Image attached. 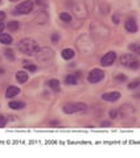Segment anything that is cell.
<instances>
[{"label":"cell","mask_w":140,"mask_h":158,"mask_svg":"<svg viewBox=\"0 0 140 158\" xmlns=\"http://www.w3.org/2000/svg\"><path fill=\"white\" fill-rule=\"evenodd\" d=\"M101 127H103V128H108V127H111V124H110L108 121H103L102 124H101Z\"/></svg>","instance_id":"obj_29"},{"label":"cell","mask_w":140,"mask_h":158,"mask_svg":"<svg viewBox=\"0 0 140 158\" xmlns=\"http://www.w3.org/2000/svg\"><path fill=\"white\" fill-rule=\"evenodd\" d=\"M53 50L49 48H40L37 50V59L40 62H46L53 58Z\"/></svg>","instance_id":"obj_5"},{"label":"cell","mask_w":140,"mask_h":158,"mask_svg":"<svg viewBox=\"0 0 140 158\" xmlns=\"http://www.w3.org/2000/svg\"><path fill=\"white\" fill-rule=\"evenodd\" d=\"M76 77H77V78H79V77H82V74L78 71V73H76Z\"/></svg>","instance_id":"obj_31"},{"label":"cell","mask_w":140,"mask_h":158,"mask_svg":"<svg viewBox=\"0 0 140 158\" xmlns=\"http://www.w3.org/2000/svg\"><path fill=\"white\" fill-rule=\"evenodd\" d=\"M15 78H16V81L19 82V83H25V82H28V79H29V74L28 73H25V71H17L16 73V75H15Z\"/></svg>","instance_id":"obj_11"},{"label":"cell","mask_w":140,"mask_h":158,"mask_svg":"<svg viewBox=\"0 0 140 158\" xmlns=\"http://www.w3.org/2000/svg\"><path fill=\"white\" fill-rule=\"evenodd\" d=\"M6 17H7L6 12H4V11H0V21H4V20H6Z\"/></svg>","instance_id":"obj_26"},{"label":"cell","mask_w":140,"mask_h":158,"mask_svg":"<svg viewBox=\"0 0 140 158\" xmlns=\"http://www.w3.org/2000/svg\"><path fill=\"white\" fill-rule=\"evenodd\" d=\"M33 2H31V0H27V2H23L20 3L19 6L13 9V15H28L31 13L33 11Z\"/></svg>","instance_id":"obj_4"},{"label":"cell","mask_w":140,"mask_h":158,"mask_svg":"<svg viewBox=\"0 0 140 158\" xmlns=\"http://www.w3.org/2000/svg\"><path fill=\"white\" fill-rule=\"evenodd\" d=\"M7 28H8L11 32H17L19 28H20V23L16 21V20H12V21H9V23L7 24Z\"/></svg>","instance_id":"obj_17"},{"label":"cell","mask_w":140,"mask_h":158,"mask_svg":"<svg viewBox=\"0 0 140 158\" xmlns=\"http://www.w3.org/2000/svg\"><path fill=\"white\" fill-rule=\"evenodd\" d=\"M116 79H118V81H120V82H124V81H126V75H122V74H119V75H116Z\"/></svg>","instance_id":"obj_27"},{"label":"cell","mask_w":140,"mask_h":158,"mask_svg":"<svg viewBox=\"0 0 140 158\" xmlns=\"http://www.w3.org/2000/svg\"><path fill=\"white\" fill-rule=\"evenodd\" d=\"M74 56H76V53H74L73 49H70V48H66V49H63V50L61 52V57L63 59H66V61H70V59H73Z\"/></svg>","instance_id":"obj_12"},{"label":"cell","mask_w":140,"mask_h":158,"mask_svg":"<svg viewBox=\"0 0 140 158\" xmlns=\"http://www.w3.org/2000/svg\"><path fill=\"white\" fill-rule=\"evenodd\" d=\"M12 42H13V38L11 34H8V33L0 34V44H3V45H11Z\"/></svg>","instance_id":"obj_13"},{"label":"cell","mask_w":140,"mask_h":158,"mask_svg":"<svg viewBox=\"0 0 140 158\" xmlns=\"http://www.w3.org/2000/svg\"><path fill=\"white\" fill-rule=\"evenodd\" d=\"M19 94H20V88L19 87H16V86H9L7 90H6V98L12 99V98H15L16 95H19Z\"/></svg>","instance_id":"obj_10"},{"label":"cell","mask_w":140,"mask_h":158,"mask_svg":"<svg viewBox=\"0 0 140 158\" xmlns=\"http://www.w3.org/2000/svg\"><path fill=\"white\" fill-rule=\"evenodd\" d=\"M4 56H6V58L9 59V61H15V53L12 49H4Z\"/></svg>","instance_id":"obj_21"},{"label":"cell","mask_w":140,"mask_h":158,"mask_svg":"<svg viewBox=\"0 0 140 158\" xmlns=\"http://www.w3.org/2000/svg\"><path fill=\"white\" fill-rule=\"evenodd\" d=\"M6 125H7V117L3 116V115H0V128L6 127Z\"/></svg>","instance_id":"obj_23"},{"label":"cell","mask_w":140,"mask_h":158,"mask_svg":"<svg viewBox=\"0 0 140 158\" xmlns=\"http://www.w3.org/2000/svg\"><path fill=\"white\" fill-rule=\"evenodd\" d=\"M0 3H2V0H0Z\"/></svg>","instance_id":"obj_35"},{"label":"cell","mask_w":140,"mask_h":158,"mask_svg":"<svg viewBox=\"0 0 140 158\" xmlns=\"http://www.w3.org/2000/svg\"><path fill=\"white\" fill-rule=\"evenodd\" d=\"M108 115H110V117H111V118H116L118 117V110H110Z\"/></svg>","instance_id":"obj_24"},{"label":"cell","mask_w":140,"mask_h":158,"mask_svg":"<svg viewBox=\"0 0 140 158\" xmlns=\"http://www.w3.org/2000/svg\"><path fill=\"white\" fill-rule=\"evenodd\" d=\"M115 59H116V53L115 52H107L101 59V65L104 66V67L111 66L112 63L115 62Z\"/></svg>","instance_id":"obj_7"},{"label":"cell","mask_w":140,"mask_h":158,"mask_svg":"<svg viewBox=\"0 0 140 158\" xmlns=\"http://www.w3.org/2000/svg\"><path fill=\"white\" fill-rule=\"evenodd\" d=\"M59 19L62 20L63 23H72V16H70V13H68V12H61L59 13Z\"/></svg>","instance_id":"obj_19"},{"label":"cell","mask_w":140,"mask_h":158,"mask_svg":"<svg viewBox=\"0 0 140 158\" xmlns=\"http://www.w3.org/2000/svg\"><path fill=\"white\" fill-rule=\"evenodd\" d=\"M58 40H59V34H58V33H53V36H52V42H53V44H57Z\"/></svg>","instance_id":"obj_25"},{"label":"cell","mask_w":140,"mask_h":158,"mask_svg":"<svg viewBox=\"0 0 140 158\" xmlns=\"http://www.w3.org/2000/svg\"><path fill=\"white\" fill-rule=\"evenodd\" d=\"M48 19H49V17H48L46 12H41L40 15H37V16H36V19H34V20H38L37 23H40V24H45V23L48 21Z\"/></svg>","instance_id":"obj_18"},{"label":"cell","mask_w":140,"mask_h":158,"mask_svg":"<svg viewBox=\"0 0 140 158\" xmlns=\"http://www.w3.org/2000/svg\"><path fill=\"white\" fill-rule=\"evenodd\" d=\"M9 108L11 110H15V111H17V110H23L24 107H25V103L24 102H20V100H12V102H9Z\"/></svg>","instance_id":"obj_14"},{"label":"cell","mask_w":140,"mask_h":158,"mask_svg":"<svg viewBox=\"0 0 140 158\" xmlns=\"http://www.w3.org/2000/svg\"><path fill=\"white\" fill-rule=\"evenodd\" d=\"M9 2H17V0H9Z\"/></svg>","instance_id":"obj_34"},{"label":"cell","mask_w":140,"mask_h":158,"mask_svg":"<svg viewBox=\"0 0 140 158\" xmlns=\"http://www.w3.org/2000/svg\"><path fill=\"white\" fill-rule=\"evenodd\" d=\"M120 63H122V66L129 69V70H136V69L140 66L139 59L136 57H133L132 54H129V53L123 54V56L120 57Z\"/></svg>","instance_id":"obj_2"},{"label":"cell","mask_w":140,"mask_h":158,"mask_svg":"<svg viewBox=\"0 0 140 158\" xmlns=\"http://www.w3.org/2000/svg\"><path fill=\"white\" fill-rule=\"evenodd\" d=\"M114 23H116V24L119 23V20H118V17H116V16H114Z\"/></svg>","instance_id":"obj_30"},{"label":"cell","mask_w":140,"mask_h":158,"mask_svg":"<svg viewBox=\"0 0 140 158\" xmlns=\"http://www.w3.org/2000/svg\"><path fill=\"white\" fill-rule=\"evenodd\" d=\"M46 85L50 87L54 92H58L59 90H61V86H59V81H57V79H49V81L46 82Z\"/></svg>","instance_id":"obj_15"},{"label":"cell","mask_w":140,"mask_h":158,"mask_svg":"<svg viewBox=\"0 0 140 158\" xmlns=\"http://www.w3.org/2000/svg\"><path fill=\"white\" fill-rule=\"evenodd\" d=\"M140 86V81H133V82H131L128 85V88L129 90H133V88H138Z\"/></svg>","instance_id":"obj_22"},{"label":"cell","mask_w":140,"mask_h":158,"mask_svg":"<svg viewBox=\"0 0 140 158\" xmlns=\"http://www.w3.org/2000/svg\"><path fill=\"white\" fill-rule=\"evenodd\" d=\"M65 83L69 86H76L78 83V78L76 75H73V74H70V75H68L66 78H65Z\"/></svg>","instance_id":"obj_16"},{"label":"cell","mask_w":140,"mask_h":158,"mask_svg":"<svg viewBox=\"0 0 140 158\" xmlns=\"http://www.w3.org/2000/svg\"><path fill=\"white\" fill-rule=\"evenodd\" d=\"M3 73H4V70H3V69H2V67H0V75H2V74H3Z\"/></svg>","instance_id":"obj_33"},{"label":"cell","mask_w":140,"mask_h":158,"mask_svg":"<svg viewBox=\"0 0 140 158\" xmlns=\"http://www.w3.org/2000/svg\"><path fill=\"white\" fill-rule=\"evenodd\" d=\"M119 98H120V92L119 91H110L102 94V99L106 102H116Z\"/></svg>","instance_id":"obj_9"},{"label":"cell","mask_w":140,"mask_h":158,"mask_svg":"<svg viewBox=\"0 0 140 158\" xmlns=\"http://www.w3.org/2000/svg\"><path fill=\"white\" fill-rule=\"evenodd\" d=\"M124 28H126V31L128 33H136L138 32V23H136V20L135 19H128L126 20V23H124Z\"/></svg>","instance_id":"obj_8"},{"label":"cell","mask_w":140,"mask_h":158,"mask_svg":"<svg viewBox=\"0 0 140 158\" xmlns=\"http://www.w3.org/2000/svg\"><path fill=\"white\" fill-rule=\"evenodd\" d=\"M86 108L87 107L85 103H68V104L63 106V112L68 113V115H72V113L86 111Z\"/></svg>","instance_id":"obj_3"},{"label":"cell","mask_w":140,"mask_h":158,"mask_svg":"<svg viewBox=\"0 0 140 158\" xmlns=\"http://www.w3.org/2000/svg\"><path fill=\"white\" fill-rule=\"evenodd\" d=\"M24 69H25V70H28V71H31V73H34V71L37 70L36 65H32V63L28 62V61H24Z\"/></svg>","instance_id":"obj_20"},{"label":"cell","mask_w":140,"mask_h":158,"mask_svg":"<svg viewBox=\"0 0 140 158\" xmlns=\"http://www.w3.org/2000/svg\"><path fill=\"white\" fill-rule=\"evenodd\" d=\"M17 49L25 56H33L34 53H37L38 50V44L32 38H23L21 41H19Z\"/></svg>","instance_id":"obj_1"},{"label":"cell","mask_w":140,"mask_h":158,"mask_svg":"<svg viewBox=\"0 0 140 158\" xmlns=\"http://www.w3.org/2000/svg\"><path fill=\"white\" fill-rule=\"evenodd\" d=\"M4 29H6V24H4L3 21H0V34L4 32Z\"/></svg>","instance_id":"obj_28"},{"label":"cell","mask_w":140,"mask_h":158,"mask_svg":"<svg viewBox=\"0 0 140 158\" xmlns=\"http://www.w3.org/2000/svg\"><path fill=\"white\" fill-rule=\"evenodd\" d=\"M136 52H138V53H139V54H140V45H139V46H138V48H136Z\"/></svg>","instance_id":"obj_32"},{"label":"cell","mask_w":140,"mask_h":158,"mask_svg":"<svg viewBox=\"0 0 140 158\" xmlns=\"http://www.w3.org/2000/svg\"><path fill=\"white\" fill-rule=\"evenodd\" d=\"M103 78H104V73L101 70V69H94V70H91V71L89 73L87 81H89V83L94 85V83L101 82Z\"/></svg>","instance_id":"obj_6"}]
</instances>
